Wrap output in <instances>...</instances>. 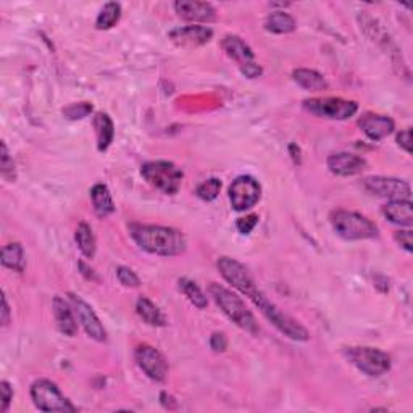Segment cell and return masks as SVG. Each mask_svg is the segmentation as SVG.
<instances>
[{
	"mask_svg": "<svg viewBox=\"0 0 413 413\" xmlns=\"http://www.w3.org/2000/svg\"><path fill=\"white\" fill-rule=\"evenodd\" d=\"M252 302L258 307V310L265 315L267 320L272 323L279 333H283L286 338L299 341V343H305V341L310 339V333H308L299 322H296L293 317H289L288 313H284L278 305H274L263 293L253 297Z\"/></svg>",
	"mask_w": 413,
	"mask_h": 413,
	"instance_id": "obj_4",
	"label": "cell"
},
{
	"mask_svg": "<svg viewBox=\"0 0 413 413\" xmlns=\"http://www.w3.org/2000/svg\"><path fill=\"white\" fill-rule=\"evenodd\" d=\"M262 197V187L252 176H239L229 187V201L236 212L249 210Z\"/></svg>",
	"mask_w": 413,
	"mask_h": 413,
	"instance_id": "obj_10",
	"label": "cell"
},
{
	"mask_svg": "<svg viewBox=\"0 0 413 413\" xmlns=\"http://www.w3.org/2000/svg\"><path fill=\"white\" fill-rule=\"evenodd\" d=\"M0 168H2V176L8 183H13L16 179V172H15V163L13 158L10 157L8 148L5 142H2V160H0Z\"/></svg>",
	"mask_w": 413,
	"mask_h": 413,
	"instance_id": "obj_32",
	"label": "cell"
},
{
	"mask_svg": "<svg viewBox=\"0 0 413 413\" xmlns=\"http://www.w3.org/2000/svg\"><path fill=\"white\" fill-rule=\"evenodd\" d=\"M91 199L94 210L101 218H106L115 212V202L106 184H96L91 189Z\"/></svg>",
	"mask_w": 413,
	"mask_h": 413,
	"instance_id": "obj_23",
	"label": "cell"
},
{
	"mask_svg": "<svg viewBox=\"0 0 413 413\" xmlns=\"http://www.w3.org/2000/svg\"><path fill=\"white\" fill-rule=\"evenodd\" d=\"M217 267L224 281H228L234 289H238L239 293L249 297L250 300L262 293V291L258 289L255 279H253L252 274L249 273V269L242 265L241 262L234 260V258L231 257H222L218 258Z\"/></svg>",
	"mask_w": 413,
	"mask_h": 413,
	"instance_id": "obj_9",
	"label": "cell"
},
{
	"mask_svg": "<svg viewBox=\"0 0 413 413\" xmlns=\"http://www.w3.org/2000/svg\"><path fill=\"white\" fill-rule=\"evenodd\" d=\"M398 144L404 148L407 153L412 152V131H410V128L400 131V133L398 134Z\"/></svg>",
	"mask_w": 413,
	"mask_h": 413,
	"instance_id": "obj_39",
	"label": "cell"
},
{
	"mask_svg": "<svg viewBox=\"0 0 413 413\" xmlns=\"http://www.w3.org/2000/svg\"><path fill=\"white\" fill-rule=\"evenodd\" d=\"M178 286H179L181 293H183L187 299H189L192 305H196L197 308H205L208 305L207 296L202 293V289L194 283V281H191L187 278H179Z\"/></svg>",
	"mask_w": 413,
	"mask_h": 413,
	"instance_id": "obj_29",
	"label": "cell"
},
{
	"mask_svg": "<svg viewBox=\"0 0 413 413\" xmlns=\"http://www.w3.org/2000/svg\"><path fill=\"white\" fill-rule=\"evenodd\" d=\"M383 213L394 224H400V227L413 224V205L410 201H389L383 207Z\"/></svg>",
	"mask_w": 413,
	"mask_h": 413,
	"instance_id": "obj_19",
	"label": "cell"
},
{
	"mask_svg": "<svg viewBox=\"0 0 413 413\" xmlns=\"http://www.w3.org/2000/svg\"><path fill=\"white\" fill-rule=\"evenodd\" d=\"M293 78L300 87H304L305 91H324L328 89V81L324 80V76L318 73L315 70H307V68H297L293 71Z\"/></svg>",
	"mask_w": 413,
	"mask_h": 413,
	"instance_id": "obj_25",
	"label": "cell"
},
{
	"mask_svg": "<svg viewBox=\"0 0 413 413\" xmlns=\"http://www.w3.org/2000/svg\"><path fill=\"white\" fill-rule=\"evenodd\" d=\"M31 399L41 412H76V407L60 393L57 384L49 379L32 383Z\"/></svg>",
	"mask_w": 413,
	"mask_h": 413,
	"instance_id": "obj_7",
	"label": "cell"
},
{
	"mask_svg": "<svg viewBox=\"0 0 413 413\" xmlns=\"http://www.w3.org/2000/svg\"><path fill=\"white\" fill-rule=\"evenodd\" d=\"M208 293L213 297L215 304L222 308V312L231 322L238 324L241 329H244L247 333L258 334L260 328H258L255 317L252 315V312L246 307L244 300H242L239 296H236L234 293H231L229 289L223 288V286H220L217 283H210V286H208Z\"/></svg>",
	"mask_w": 413,
	"mask_h": 413,
	"instance_id": "obj_2",
	"label": "cell"
},
{
	"mask_svg": "<svg viewBox=\"0 0 413 413\" xmlns=\"http://www.w3.org/2000/svg\"><path fill=\"white\" fill-rule=\"evenodd\" d=\"M136 362L142 371L153 381H165L168 374V362L155 347L141 344L136 349Z\"/></svg>",
	"mask_w": 413,
	"mask_h": 413,
	"instance_id": "obj_12",
	"label": "cell"
},
{
	"mask_svg": "<svg viewBox=\"0 0 413 413\" xmlns=\"http://www.w3.org/2000/svg\"><path fill=\"white\" fill-rule=\"evenodd\" d=\"M78 267H80V269H81L82 277H84L86 279L97 281V277H96V273H94V269H92V268H89V267H87L84 262H80V263H78Z\"/></svg>",
	"mask_w": 413,
	"mask_h": 413,
	"instance_id": "obj_41",
	"label": "cell"
},
{
	"mask_svg": "<svg viewBox=\"0 0 413 413\" xmlns=\"http://www.w3.org/2000/svg\"><path fill=\"white\" fill-rule=\"evenodd\" d=\"M213 37V31L207 26H183L170 32V39L183 47H197L207 44Z\"/></svg>",
	"mask_w": 413,
	"mask_h": 413,
	"instance_id": "obj_16",
	"label": "cell"
},
{
	"mask_svg": "<svg viewBox=\"0 0 413 413\" xmlns=\"http://www.w3.org/2000/svg\"><path fill=\"white\" fill-rule=\"evenodd\" d=\"M141 174L148 184L168 196H174L181 189L184 178V173L173 162L167 160L144 163L141 168Z\"/></svg>",
	"mask_w": 413,
	"mask_h": 413,
	"instance_id": "obj_5",
	"label": "cell"
},
{
	"mask_svg": "<svg viewBox=\"0 0 413 413\" xmlns=\"http://www.w3.org/2000/svg\"><path fill=\"white\" fill-rule=\"evenodd\" d=\"M0 395H2V400H0V412L5 413L13 400V388L10 386L8 381L0 383Z\"/></svg>",
	"mask_w": 413,
	"mask_h": 413,
	"instance_id": "obj_34",
	"label": "cell"
},
{
	"mask_svg": "<svg viewBox=\"0 0 413 413\" xmlns=\"http://www.w3.org/2000/svg\"><path fill=\"white\" fill-rule=\"evenodd\" d=\"M333 229L347 241L373 239L378 236V227L363 215L349 210H334L329 217Z\"/></svg>",
	"mask_w": 413,
	"mask_h": 413,
	"instance_id": "obj_3",
	"label": "cell"
},
{
	"mask_svg": "<svg viewBox=\"0 0 413 413\" xmlns=\"http://www.w3.org/2000/svg\"><path fill=\"white\" fill-rule=\"evenodd\" d=\"M174 12L181 20L191 23H212L217 20V10L208 2H197V0H178L173 4Z\"/></svg>",
	"mask_w": 413,
	"mask_h": 413,
	"instance_id": "obj_14",
	"label": "cell"
},
{
	"mask_svg": "<svg viewBox=\"0 0 413 413\" xmlns=\"http://www.w3.org/2000/svg\"><path fill=\"white\" fill-rule=\"evenodd\" d=\"M258 223V215H249V217L246 218H239L238 222H236V228L241 234H249L250 231L257 227Z\"/></svg>",
	"mask_w": 413,
	"mask_h": 413,
	"instance_id": "obj_35",
	"label": "cell"
},
{
	"mask_svg": "<svg viewBox=\"0 0 413 413\" xmlns=\"http://www.w3.org/2000/svg\"><path fill=\"white\" fill-rule=\"evenodd\" d=\"M344 354L367 376H381L390 370V357L374 347H347Z\"/></svg>",
	"mask_w": 413,
	"mask_h": 413,
	"instance_id": "obj_6",
	"label": "cell"
},
{
	"mask_svg": "<svg viewBox=\"0 0 413 413\" xmlns=\"http://www.w3.org/2000/svg\"><path fill=\"white\" fill-rule=\"evenodd\" d=\"M223 51L228 53V57L236 60L241 67L246 63L253 62V52L247 44L238 36H227L222 41Z\"/></svg>",
	"mask_w": 413,
	"mask_h": 413,
	"instance_id": "obj_21",
	"label": "cell"
},
{
	"mask_svg": "<svg viewBox=\"0 0 413 413\" xmlns=\"http://www.w3.org/2000/svg\"><path fill=\"white\" fill-rule=\"evenodd\" d=\"M117 277L118 281L126 288H139L141 286V279L137 274L133 272V269L128 267H118L117 268Z\"/></svg>",
	"mask_w": 413,
	"mask_h": 413,
	"instance_id": "obj_33",
	"label": "cell"
},
{
	"mask_svg": "<svg viewBox=\"0 0 413 413\" xmlns=\"http://www.w3.org/2000/svg\"><path fill=\"white\" fill-rule=\"evenodd\" d=\"M136 312L151 326H167V318H165L163 312L147 297H139L137 299Z\"/></svg>",
	"mask_w": 413,
	"mask_h": 413,
	"instance_id": "obj_24",
	"label": "cell"
},
{
	"mask_svg": "<svg viewBox=\"0 0 413 413\" xmlns=\"http://www.w3.org/2000/svg\"><path fill=\"white\" fill-rule=\"evenodd\" d=\"M92 125H94V129H96L97 148L101 152H106L113 142V136H115L113 121L107 113L99 112L96 113V117H94Z\"/></svg>",
	"mask_w": 413,
	"mask_h": 413,
	"instance_id": "obj_20",
	"label": "cell"
},
{
	"mask_svg": "<svg viewBox=\"0 0 413 413\" xmlns=\"http://www.w3.org/2000/svg\"><path fill=\"white\" fill-rule=\"evenodd\" d=\"M394 238H395V241L399 242V246L402 247V249L407 250V252L413 250V239H412V231L410 229L398 231Z\"/></svg>",
	"mask_w": 413,
	"mask_h": 413,
	"instance_id": "obj_36",
	"label": "cell"
},
{
	"mask_svg": "<svg viewBox=\"0 0 413 413\" xmlns=\"http://www.w3.org/2000/svg\"><path fill=\"white\" fill-rule=\"evenodd\" d=\"M0 260L5 268L13 269L16 273H23L26 268L25 250L18 242H10V244L4 246L2 252H0Z\"/></svg>",
	"mask_w": 413,
	"mask_h": 413,
	"instance_id": "obj_22",
	"label": "cell"
},
{
	"mask_svg": "<svg viewBox=\"0 0 413 413\" xmlns=\"http://www.w3.org/2000/svg\"><path fill=\"white\" fill-rule=\"evenodd\" d=\"M304 108L318 118L347 120L357 113L359 103L354 101H344L339 97H318L305 101Z\"/></svg>",
	"mask_w": 413,
	"mask_h": 413,
	"instance_id": "obj_8",
	"label": "cell"
},
{
	"mask_svg": "<svg viewBox=\"0 0 413 413\" xmlns=\"http://www.w3.org/2000/svg\"><path fill=\"white\" fill-rule=\"evenodd\" d=\"M289 151H291V153H293V155H291V157H293L294 163H300V151L296 147V144H291Z\"/></svg>",
	"mask_w": 413,
	"mask_h": 413,
	"instance_id": "obj_42",
	"label": "cell"
},
{
	"mask_svg": "<svg viewBox=\"0 0 413 413\" xmlns=\"http://www.w3.org/2000/svg\"><path fill=\"white\" fill-rule=\"evenodd\" d=\"M241 73L244 75L246 78L255 80V78H258V76H262L263 70H262L260 65H257L255 62H250V63L242 65V67H241Z\"/></svg>",
	"mask_w": 413,
	"mask_h": 413,
	"instance_id": "obj_38",
	"label": "cell"
},
{
	"mask_svg": "<svg viewBox=\"0 0 413 413\" xmlns=\"http://www.w3.org/2000/svg\"><path fill=\"white\" fill-rule=\"evenodd\" d=\"M52 310H53V317H55V323L60 329V333H63L65 336H70L73 338L78 333V323H76L75 313L71 310V307L68 302H65L62 297H53L52 302Z\"/></svg>",
	"mask_w": 413,
	"mask_h": 413,
	"instance_id": "obj_18",
	"label": "cell"
},
{
	"mask_svg": "<svg viewBox=\"0 0 413 413\" xmlns=\"http://www.w3.org/2000/svg\"><path fill=\"white\" fill-rule=\"evenodd\" d=\"M121 18V5L117 2H108L99 13L96 20V27L101 31H107L118 23Z\"/></svg>",
	"mask_w": 413,
	"mask_h": 413,
	"instance_id": "obj_27",
	"label": "cell"
},
{
	"mask_svg": "<svg viewBox=\"0 0 413 413\" xmlns=\"http://www.w3.org/2000/svg\"><path fill=\"white\" fill-rule=\"evenodd\" d=\"M265 30L273 34H288L296 30V20L286 12H273L265 21Z\"/></svg>",
	"mask_w": 413,
	"mask_h": 413,
	"instance_id": "obj_26",
	"label": "cell"
},
{
	"mask_svg": "<svg viewBox=\"0 0 413 413\" xmlns=\"http://www.w3.org/2000/svg\"><path fill=\"white\" fill-rule=\"evenodd\" d=\"M92 113V106L89 102H80V103H71L70 107L63 108V115L68 120H82L89 117Z\"/></svg>",
	"mask_w": 413,
	"mask_h": 413,
	"instance_id": "obj_31",
	"label": "cell"
},
{
	"mask_svg": "<svg viewBox=\"0 0 413 413\" xmlns=\"http://www.w3.org/2000/svg\"><path fill=\"white\" fill-rule=\"evenodd\" d=\"M0 323H2V326H7L10 323V307H8V302H7V297L2 293V317H0Z\"/></svg>",
	"mask_w": 413,
	"mask_h": 413,
	"instance_id": "obj_40",
	"label": "cell"
},
{
	"mask_svg": "<svg viewBox=\"0 0 413 413\" xmlns=\"http://www.w3.org/2000/svg\"><path fill=\"white\" fill-rule=\"evenodd\" d=\"M365 189L373 196L384 197L389 201H410L412 189L407 181L386 176H371L363 181Z\"/></svg>",
	"mask_w": 413,
	"mask_h": 413,
	"instance_id": "obj_11",
	"label": "cell"
},
{
	"mask_svg": "<svg viewBox=\"0 0 413 413\" xmlns=\"http://www.w3.org/2000/svg\"><path fill=\"white\" fill-rule=\"evenodd\" d=\"M210 347L215 352H224L228 349V339L223 333H213L210 338Z\"/></svg>",
	"mask_w": 413,
	"mask_h": 413,
	"instance_id": "obj_37",
	"label": "cell"
},
{
	"mask_svg": "<svg viewBox=\"0 0 413 413\" xmlns=\"http://www.w3.org/2000/svg\"><path fill=\"white\" fill-rule=\"evenodd\" d=\"M75 239L82 255L87 258H92L94 253H96V238H94V233L89 224L80 223L78 229H76Z\"/></svg>",
	"mask_w": 413,
	"mask_h": 413,
	"instance_id": "obj_28",
	"label": "cell"
},
{
	"mask_svg": "<svg viewBox=\"0 0 413 413\" xmlns=\"http://www.w3.org/2000/svg\"><path fill=\"white\" fill-rule=\"evenodd\" d=\"M70 304L73 307L75 315L78 317V320L82 324V328H84L87 336H91V338L94 341H97V343H106L107 331L101 320H99L96 312L92 310V307L89 304H86L81 297L75 294H70Z\"/></svg>",
	"mask_w": 413,
	"mask_h": 413,
	"instance_id": "obj_13",
	"label": "cell"
},
{
	"mask_svg": "<svg viewBox=\"0 0 413 413\" xmlns=\"http://www.w3.org/2000/svg\"><path fill=\"white\" fill-rule=\"evenodd\" d=\"M129 234L142 250L160 257L181 255L186 250V238L178 229L153 224H131Z\"/></svg>",
	"mask_w": 413,
	"mask_h": 413,
	"instance_id": "obj_1",
	"label": "cell"
},
{
	"mask_svg": "<svg viewBox=\"0 0 413 413\" xmlns=\"http://www.w3.org/2000/svg\"><path fill=\"white\" fill-rule=\"evenodd\" d=\"M359 126L367 137H370L371 141H381L384 137L394 133V121L384 115H374V113H365L359 120Z\"/></svg>",
	"mask_w": 413,
	"mask_h": 413,
	"instance_id": "obj_17",
	"label": "cell"
},
{
	"mask_svg": "<svg viewBox=\"0 0 413 413\" xmlns=\"http://www.w3.org/2000/svg\"><path fill=\"white\" fill-rule=\"evenodd\" d=\"M220 191H222V181L217 179V178H210V179L203 181L202 184L197 186L196 196L205 202H212V201L217 199Z\"/></svg>",
	"mask_w": 413,
	"mask_h": 413,
	"instance_id": "obj_30",
	"label": "cell"
},
{
	"mask_svg": "<svg viewBox=\"0 0 413 413\" xmlns=\"http://www.w3.org/2000/svg\"><path fill=\"white\" fill-rule=\"evenodd\" d=\"M329 172L336 176H355L367 168V160L355 153L338 152L328 157Z\"/></svg>",
	"mask_w": 413,
	"mask_h": 413,
	"instance_id": "obj_15",
	"label": "cell"
}]
</instances>
